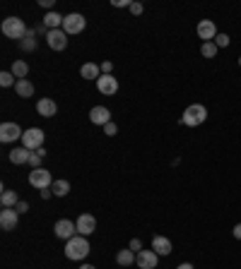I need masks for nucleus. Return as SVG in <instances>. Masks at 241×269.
<instances>
[{
  "mask_svg": "<svg viewBox=\"0 0 241 269\" xmlns=\"http://www.w3.org/2000/svg\"><path fill=\"white\" fill-rule=\"evenodd\" d=\"M89 255V241L84 236H75L65 243V257L68 260H84Z\"/></svg>",
  "mask_w": 241,
  "mask_h": 269,
  "instance_id": "obj_1",
  "label": "nucleus"
},
{
  "mask_svg": "<svg viewBox=\"0 0 241 269\" xmlns=\"http://www.w3.org/2000/svg\"><path fill=\"white\" fill-rule=\"evenodd\" d=\"M205 121H207V108H205L203 103H191L184 111V118H181V123L188 125V128H198Z\"/></svg>",
  "mask_w": 241,
  "mask_h": 269,
  "instance_id": "obj_2",
  "label": "nucleus"
},
{
  "mask_svg": "<svg viewBox=\"0 0 241 269\" xmlns=\"http://www.w3.org/2000/svg\"><path fill=\"white\" fill-rule=\"evenodd\" d=\"M27 24H24V19L19 17H8L3 19V34L8 39H17V41H22V39L27 36Z\"/></svg>",
  "mask_w": 241,
  "mask_h": 269,
  "instance_id": "obj_3",
  "label": "nucleus"
},
{
  "mask_svg": "<svg viewBox=\"0 0 241 269\" xmlns=\"http://www.w3.org/2000/svg\"><path fill=\"white\" fill-rule=\"evenodd\" d=\"M84 27H87V19H84L80 12H70V15H65V19H63V31L68 34V36H73V34H80V31H84Z\"/></svg>",
  "mask_w": 241,
  "mask_h": 269,
  "instance_id": "obj_4",
  "label": "nucleus"
},
{
  "mask_svg": "<svg viewBox=\"0 0 241 269\" xmlns=\"http://www.w3.org/2000/svg\"><path fill=\"white\" fill-rule=\"evenodd\" d=\"M22 147H27L29 151H37L44 147V130L41 128H29L22 135Z\"/></svg>",
  "mask_w": 241,
  "mask_h": 269,
  "instance_id": "obj_5",
  "label": "nucleus"
},
{
  "mask_svg": "<svg viewBox=\"0 0 241 269\" xmlns=\"http://www.w3.org/2000/svg\"><path fill=\"white\" fill-rule=\"evenodd\" d=\"M29 185L39 187V190H46V187H51V185H53L51 171H46V168H34V171L29 173Z\"/></svg>",
  "mask_w": 241,
  "mask_h": 269,
  "instance_id": "obj_6",
  "label": "nucleus"
},
{
  "mask_svg": "<svg viewBox=\"0 0 241 269\" xmlns=\"http://www.w3.org/2000/svg\"><path fill=\"white\" fill-rule=\"evenodd\" d=\"M19 223V214L15 207H3V212H0V228L3 231H15Z\"/></svg>",
  "mask_w": 241,
  "mask_h": 269,
  "instance_id": "obj_7",
  "label": "nucleus"
},
{
  "mask_svg": "<svg viewBox=\"0 0 241 269\" xmlns=\"http://www.w3.org/2000/svg\"><path fill=\"white\" fill-rule=\"evenodd\" d=\"M46 44L53 51H65L68 48V34L63 29H51V31H46Z\"/></svg>",
  "mask_w": 241,
  "mask_h": 269,
  "instance_id": "obj_8",
  "label": "nucleus"
},
{
  "mask_svg": "<svg viewBox=\"0 0 241 269\" xmlns=\"http://www.w3.org/2000/svg\"><path fill=\"white\" fill-rule=\"evenodd\" d=\"M22 128H19L17 123H3L0 125V142H15V139H22Z\"/></svg>",
  "mask_w": 241,
  "mask_h": 269,
  "instance_id": "obj_9",
  "label": "nucleus"
},
{
  "mask_svg": "<svg viewBox=\"0 0 241 269\" xmlns=\"http://www.w3.org/2000/svg\"><path fill=\"white\" fill-rule=\"evenodd\" d=\"M75 226H77V233L87 238V236H92L94 228H97V219H94L92 214H80L77 221H75Z\"/></svg>",
  "mask_w": 241,
  "mask_h": 269,
  "instance_id": "obj_10",
  "label": "nucleus"
},
{
  "mask_svg": "<svg viewBox=\"0 0 241 269\" xmlns=\"http://www.w3.org/2000/svg\"><path fill=\"white\" fill-rule=\"evenodd\" d=\"M97 89H99L104 96H113V94L118 92V80L111 77V74H102V77L97 80Z\"/></svg>",
  "mask_w": 241,
  "mask_h": 269,
  "instance_id": "obj_11",
  "label": "nucleus"
},
{
  "mask_svg": "<svg viewBox=\"0 0 241 269\" xmlns=\"http://www.w3.org/2000/svg\"><path fill=\"white\" fill-rule=\"evenodd\" d=\"M56 236L58 238H63V241H70V238H75L77 236V226H75L70 219H61V221H56Z\"/></svg>",
  "mask_w": 241,
  "mask_h": 269,
  "instance_id": "obj_12",
  "label": "nucleus"
},
{
  "mask_svg": "<svg viewBox=\"0 0 241 269\" xmlns=\"http://www.w3.org/2000/svg\"><path fill=\"white\" fill-rule=\"evenodd\" d=\"M198 36L203 39V44L215 41V36H217V27H215L213 19H200V22H198Z\"/></svg>",
  "mask_w": 241,
  "mask_h": 269,
  "instance_id": "obj_13",
  "label": "nucleus"
},
{
  "mask_svg": "<svg viewBox=\"0 0 241 269\" xmlns=\"http://www.w3.org/2000/svg\"><path fill=\"white\" fill-rule=\"evenodd\" d=\"M157 262H159V255L155 250H140L135 264H138L140 269H155L157 267Z\"/></svg>",
  "mask_w": 241,
  "mask_h": 269,
  "instance_id": "obj_14",
  "label": "nucleus"
},
{
  "mask_svg": "<svg viewBox=\"0 0 241 269\" xmlns=\"http://www.w3.org/2000/svg\"><path fill=\"white\" fill-rule=\"evenodd\" d=\"M89 121L94 125H106V123H111V111L106 106H94L92 111H89Z\"/></svg>",
  "mask_w": 241,
  "mask_h": 269,
  "instance_id": "obj_15",
  "label": "nucleus"
},
{
  "mask_svg": "<svg viewBox=\"0 0 241 269\" xmlns=\"http://www.w3.org/2000/svg\"><path fill=\"white\" fill-rule=\"evenodd\" d=\"M37 113L41 116V118H53L58 113V106L53 99H39L37 101Z\"/></svg>",
  "mask_w": 241,
  "mask_h": 269,
  "instance_id": "obj_16",
  "label": "nucleus"
},
{
  "mask_svg": "<svg viewBox=\"0 0 241 269\" xmlns=\"http://www.w3.org/2000/svg\"><path fill=\"white\" fill-rule=\"evenodd\" d=\"M152 250L157 252L159 257H162V255H171V241L164 238V236H155V238H152Z\"/></svg>",
  "mask_w": 241,
  "mask_h": 269,
  "instance_id": "obj_17",
  "label": "nucleus"
},
{
  "mask_svg": "<svg viewBox=\"0 0 241 269\" xmlns=\"http://www.w3.org/2000/svg\"><path fill=\"white\" fill-rule=\"evenodd\" d=\"M32 154H34V151H29L27 147H15L10 151V161L22 166V164H29V157H32Z\"/></svg>",
  "mask_w": 241,
  "mask_h": 269,
  "instance_id": "obj_18",
  "label": "nucleus"
},
{
  "mask_svg": "<svg viewBox=\"0 0 241 269\" xmlns=\"http://www.w3.org/2000/svg\"><path fill=\"white\" fill-rule=\"evenodd\" d=\"M80 77H82V80H99V77H102V65L84 63V65L80 67Z\"/></svg>",
  "mask_w": 241,
  "mask_h": 269,
  "instance_id": "obj_19",
  "label": "nucleus"
},
{
  "mask_svg": "<svg viewBox=\"0 0 241 269\" xmlns=\"http://www.w3.org/2000/svg\"><path fill=\"white\" fill-rule=\"evenodd\" d=\"M15 92H17V96H22V99H29V96H34V84L29 82V80H17Z\"/></svg>",
  "mask_w": 241,
  "mask_h": 269,
  "instance_id": "obj_20",
  "label": "nucleus"
},
{
  "mask_svg": "<svg viewBox=\"0 0 241 269\" xmlns=\"http://www.w3.org/2000/svg\"><path fill=\"white\" fill-rule=\"evenodd\" d=\"M135 260H138V252H133L130 248L128 250H118V255H116V262L120 267H130V264H135Z\"/></svg>",
  "mask_w": 241,
  "mask_h": 269,
  "instance_id": "obj_21",
  "label": "nucleus"
},
{
  "mask_svg": "<svg viewBox=\"0 0 241 269\" xmlns=\"http://www.w3.org/2000/svg\"><path fill=\"white\" fill-rule=\"evenodd\" d=\"M63 15H58L56 10H53V12H48L46 17H44V27L48 29V31H51V29H58V27H63Z\"/></svg>",
  "mask_w": 241,
  "mask_h": 269,
  "instance_id": "obj_22",
  "label": "nucleus"
},
{
  "mask_svg": "<svg viewBox=\"0 0 241 269\" xmlns=\"http://www.w3.org/2000/svg\"><path fill=\"white\" fill-rule=\"evenodd\" d=\"M0 202H3V207H17L19 197H17V193H15V190H8V187H3Z\"/></svg>",
  "mask_w": 241,
  "mask_h": 269,
  "instance_id": "obj_23",
  "label": "nucleus"
},
{
  "mask_svg": "<svg viewBox=\"0 0 241 269\" xmlns=\"http://www.w3.org/2000/svg\"><path fill=\"white\" fill-rule=\"evenodd\" d=\"M10 72L15 74L17 80H27L29 65H27V63H24V60H15V63H12V70H10Z\"/></svg>",
  "mask_w": 241,
  "mask_h": 269,
  "instance_id": "obj_24",
  "label": "nucleus"
},
{
  "mask_svg": "<svg viewBox=\"0 0 241 269\" xmlns=\"http://www.w3.org/2000/svg\"><path fill=\"white\" fill-rule=\"evenodd\" d=\"M19 46H22V51H37V34H34V29H29L27 36L19 41Z\"/></svg>",
  "mask_w": 241,
  "mask_h": 269,
  "instance_id": "obj_25",
  "label": "nucleus"
},
{
  "mask_svg": "<svg viewBox=\"0 0 241 269\" xmlns=\"http://www.w3.org/2000/svg\"><path fill=\"white\" fill-rule=\"evenodd\" d=\"M51 193H53L56 197H65L68 193H70V183H68V180H53Z\"/></svg>",
  "mask_w": 241,
  "mask_h": 269,
  "instance_id": "obj_26",
  "label": "nucleus"
},
{
  "mask_svg": "<svg viewBox=\"0 0 241 269\" xmlns=\"http://www.w3.org/2000/svg\"><path fill=\"white\" fill-rule=\"evenodd\" d=\"M200 53H203V58H215V56H217V46H215V41L203 44V46H200Z\"/></svg>",
  "mask_w": 241,
  "mask_h": 269,
  "instance_id": "obj_27",
  "label": "nucleus"
},
{
  "mask_svg": "<svg viewBox=\"0 0 241 269\" xmlns=\"http://www.w3.org/2000/svg\"><path fill=\"white\" fill-rule=\"evenodd\" d=\"M0 84H3V87H12V84H17V82H15V74H12V72H0Z\"/></svg>",
  "mask_w": 241,
  "mask_h": 269,
  "instance_id": "obj_28",
  "label": "nucleus"
},
{
  "mask_svg": "<svg viewBox=\"0 0 241 269\" xmlns=\"http://www.w3.org/2000/svg\"><path fill=\"white\" fill-rule=\"evenodd\" d=\"M229 41H232V39L227 36V34H217V36H215V46H217V48H227V46H229Z\"/></svg>",
  "mask_w": 241,
  "mask_h": 269,
  "instance_id": "obj_29",
  "label": "nucleus"
},
{
  "mask_svg": "<svg viewBox=\"0 0 241 269\" xmlns=\"http://www.w3.org/2000/svg\"><path fill=\"white\" fill-rule=\"evenodd\" d=\"M41 159H44V157H39L37 151L29 157V166H32V171H34V168H41Z\"/></svg>",
  "mask_w": 241,
  "mask_h": 269,
  "instance_id": "obj_30",
  "label": "nucleus"
},
{
  "mask_svg": "<svg viewBox=\"0 0 241 269\" xmlns=\"http://www.w3.org/2000/svg\"><path fill=\"white\" fill-rule=\"evenodd\" d=\"M116 132H118V128H116L113 123H106V125H104V135H109V137H113Z\"/></svg>",
  "mask_w": 241,
  "mask_h": 269,
  "instance_id": "obj_31",
  "label": "nucleus"
},
{
  "mask_svg": "<svg viewBox=\"0 0 241 269\" xmlns=\"http://www.w3.org/2000/svg\"><path fill=\"white\" fill-rule=\"evenodd\" d=\"M128 248H130L133 252H140V250H142V241H140V238H133Z\"/></svg>",
  "mask_w": 241,
  "mask_h": 269,
  "instance_id": "obj_32",
  "label": "nucleus"
},
{
  "mask_svg": "<svg viewBox=\"0 0 241 269\" xmlns=\"http://www.w3.org/2000/svg\"><path fill=\"white\" fill-rule=\"evenodd\" d=\"M113 65H111V60H104L102 63V74H111Z\"/></svg>",
  "mask_w": 241,
  "mask_h": 269,
  "instance_id": "obj_33",
  "label": "nucleus"
},
{
  "mask_svg": "<svg viewBox=\"0 0 241 269\" xmlns=\"http://www.w3.org/2000/svg\"><path fill=\"white\" fill-rule=\"evenodd\" d=\"M15 209H17V214H27V212H29V204H27V202H22V200H19V202H17V207H15Z\"/></svg>",
  "mask_w": 241,
  "mask_h": 269,
  "instance_id": "obj_34",
  "label": "nucleus"
},
{
  "mask_svg": "<svg viewBox=\"0 0 241 269\" xmlns=\"http://www.w3.org/2000/svg\"><path fill=\"white\" fill-rule=\"evenodd\" d=\"M130 12H133V15H140V12H142V5H140V3H130Z\"/></svg>",
  "mask_w": 241,
  "mask_h": 269,
  "instance_id": "obj_35",
  "label": "nucleus"
},
{
  "mask_svg": "<svg viewBox=\"0 0 241 269\" xmlns=\"http://www.w3.org/2000/svg\"><path fill=\"white\" fill-rule=\"evenodd\" d=\"M113 8H130L128 0H113Z\"/></svg>",
  "mask_w": 241,
  "mask_h": 269,
  "instance_id": "obj_36",
  "label": "nucleus"
},
{
  "mask_svg": "<svg viewBox=\"0 0 241 269\" xmlns=\"http://www.w3.org/2000/svg\"><path fill=\"white\" fill-rule=\"evenodd\" d=\"M39 3H41V8H46V10L53 8V0H39ZM51 12H53V10H51Z\"/></svg>",
  "mask_w": 241,
  "mask_h": 269,
  "instance_id": "obj_37",
  "label": "nucleus"
},
{
  "mask_svg": "<svg viewBox=\"0 0 241 269\" xmlns=\"http://www.w3.org/2000/svg\"><path fill=\"white\" fill-rule=\"evenodd\" d=\"M234 238H236V241H241V223H236V226H234Z\"/></svg>",
  "mask_w": 241,
  "mask_h": 269,
  "instance_id": "obj_38",
  "label": "nucleus"
},
{
  "mask_svg": "<svg viewBox=\"0 0 241 269\" xmlns=\"http://www.w3.org/2000/svg\"><path fill=\"white\" fill-rule=\"evenodd\" d=\"M51 195H53V193H51V187H46V190H41V197H44V200H48Z\"/></svg>",
  "mask_w": 241,
  "mask_h": 269,
  "instance_id": "obj_39",
  "label": "nucleus"
},
{
  "mask_svg": "<svg viewBox=\"0 0 241 269\" xmlns=\"http://www.w3.org/2000/svg\"><path fill=\"white\" fill-rule=\"evenodd\" d=\"M176 269H195V267H193V264H191V262H184V264H178Z\"/></svg>",
  "mask_w": 241,
  "mask_h": 269,
  "instance_id": "obj_40",
  "label": "nucleus"
},
{
  "mask_svg": "<svg viewBox=\"0 0 241 269\" xmlns=\"http://www.w3.org/2000/svg\"><path fill=\"white\" fill-rule=\"evenodd\" d=\"M80 269H97V267H92V264H82Z\"/></svg>",
  "mask_w": 241,
  "mask_h": 269,
  "instance_id": "obj_41",
  "label": "nucleus"
},
{
  "mask_svg": "<svg viewBox=\"0 0 241 269\" xmlns=\"http://www.w3.org/2000/svg\"><path fill=\"white\" fill-rule=\"evenodd\" d=\"M239 65H241V58H239Z\"/></svg>",
  "mask_w": 241,
  "mask_h": 269,
  "instance_id": "obj_42",
  "label": "nucleus"
}]
</instances>
